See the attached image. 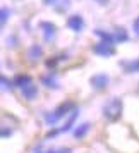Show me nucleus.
I'll list each match as a JSON object with an SVG mask.
<instances>
[{"mask_svg":"<svg viewBox=\"0 0 139 153\" xmlns=\"http://www.w3.org/2000/svg\"><path fill=\"white\" fill-rule=\"evenodd\" d=\"M74 108H76V103H74V102H64V103L58 105L53 112H50V114H45V115H43V117H45V122L50 124V126L58 124V122H60L65 115H69Z\"/></svg>","mask_w":139,"mask_h":153,"instance_id":"f257e3e1","label":"nucleus"},{"mask_svg":"<svg viewBox=\"0 0 139 153\" xmlns=\"http://www.w3.org/2000/svg\"><path fill=\"white\" fill-rule=\"evenodd\" d=\"M122 110H124V103L120 98H110L106 103L103 105V117L108 122H117L122 117Z\"/></svg>","mask_w":139,"mask_h":153,"instance_id":"f03ea898","label":"nucleus"},{"mask_svg":"<svg viewBox=\"0 0 139 153\" xmlns=\"http://www.w3.org/2000/svg\"><path fill=\"white\" fill-rule=\"evenodd\" d=\"M95 50V53L100 57H112L115 53V47H113V43L110 42H103V40H100V42L93 47Z\"/></svg>","mask_w":139,"mask_h":153,"instance_id":"7ed1b4c3","label":"nucleus"},{"mask_svg":"<svg viewBox=\"0 0 139 153\" xmlns=\"http://www.w3.org/2000/svg\"><path fill=\"white\" fill-rule=\"evenodd\" d=\"M77 108H74V110L70 112V115H69V120L65 122V126H62V127H58V129H55V131H52V132H48L47 134V138H53L55 134H60V132H67V131H70V127L74 126V120H76V117H77Z\"/></svg>","mask_w":139,"mask_h":153,"instance_id":"20e7f679","label":"nucleus"},{"mask_svg":"<svg viewBox=\"0 0 139 153\" xmlns=\"http://www.w3.org/2000/svg\"><path fill=\"white\" fill-rule=\"evenodd\" d=\"M89 83L95 90H105L108 86V83H110V77L106 76V74H95L89 79Z\"/></svg>","mask_w":139,"mask_h":153,"instance_id":"39448f33","label":"nucleus"},{"mask_svg":"<svg viewBox=\"0 0 139 153\" xmlns=\"http://www.w3.org/2000/svg\"><path fill=\"white\" fill-rule=\"evenodd\" d=\"M40 28H41L43 36H45V40H47V42H52V40L55 38L57 29H55V24H53V22L43 21V22H40Z\"/></svg>","mask_w":139,"mask_h":153,"instance_id":"423d86ee","label":"nucleus"},{"mask_svg":"<svg viewBox=\"0 0 139 153\" xmlns=\"http://www.w3.org/2000/svg\"><path fill=\"white\" fill-rule=\"evenodd\" d=\"M21 93L26 100H35V98L38 97V88H36V84L33 83V81H29L28 84L21 86Z\"/></svg>","mask_w":139,"mask_h":153,"instance_id":"0eeeda50","label":"nucleus"},{"mask_svg":"<svg viewBox=\"0 0 139 153\" xmlns=\"http://www.w3.org/2000/svg\"><path fill=\"white\" fill-rule=\"evenodd\" d=\"M67 28H70L72 31H81L84 28V19L79 14L70 16L69 19H67Z\"/></svg>","mask_w":139,"mask_h":153,"instance_id":"6e6552de","label":"nucleus"},{"mask_svg":"<svg viewBox=\"0 0 139 153\" xmlns=\"http://www.w3.org/2000/svg\"><path fill=\"white\" fill-rule=\"evenodd\" d=\"M122 67L127 74L131 72H139V59H134V60H125L122 62Z\"/></svg>","mask_w":139,"mask_h":153,"instance_id":"1a4fd4ad","label":"nucleus"},{"mask_svg":"<svg viewBox=\"0 0 139 153\" xmlns=\"http://www.w3.org/2000/svg\"><path fill=\"white\" fill-rule=\"evenodd\" d=\"M91 129V126L88 124V122H84V124H81L79 127H76V131H74V134H76L77 139H83L86 134H88V131Z\"/></svg>","mask_w":139,"mask_h":153,"instance_id":"9d476101","label":"nucleus"},{"mask_svg":"<svg viewBox=\"0 0 139 153\" xmlns=\"http://www.w3.org/2000/svg\"><path fill=\"white\" fill-rule=\"evenodd\" d=\"M113 40H115V43H117V42L118 43H120V42H127V40H129V35L125 33L124 28H120V26H118L117 31L113 33Z\"/></svg>","mask_w":139,"mask_h":153,"instance_id":"9b49d317","label":"nucleus"},{"mask_svg":"<svg viewBox=\"0 0 139 153\" xmlns=\"http://www.w3.org/2000/svg\"><path fill=\"white\" fill-rule=\"evenodd\" d=\"M41 83L45 84L47 88H52V90H57V88H58V83H57V79L53 76H43Z\"/></svg>","mask_w":139,"mask_h":153,"instance_id":"f8f14e48","label":"nucleus"},{"mask_svg":"<svg viewBox=\"0 0 139 153\" xmlns=\"http://www.w3.org/2000/svg\"><path fill=\"white\" fill-rule=\"evenodd\" d=\"M29 59L31 60H35V59H40L41 57V47H38V45H33L31 48H29Z\"/></svg>","mask_w":139,"mask_h":153,"instance_id":"ddd939ff","label":"nucleus"},{"mask_svg":"<svg viewBox=\"0 0 139 153\" xmlns=\"http://www.w3.org/2000/svg\"><path fill=\"white\" fill-rule=\"evenodd\" d=\"M12 81H9L7 77H4V76H0V90H4V91H10L12 90Z\"/></svg>","mask_w":139,"mask_h":153,"instance_id":"4468645a","label":"nucleus"},{"mask_svg":"<svg viewBox=\"0 0 139 153\" xmlns=\"http://www.w3.org/2000/svg\"><path fill=\"white\" fill-rule=\"evenodd\" d=\"M9 16H10V10H9V9H5V7L0 9V28H2V26L7 22Z\"/></svg>","mask_w":139,"mask_h":153,"instance_id":"2eb2a0df","label":"nucleus"},{"mask_svg":"<svg viewBox=\"0 0 139 153\" xmlns=\"http://www.w3.org/2000/svg\"><path fill=\"white\" fill-rule=\"evenodd\" d=\"M38 153H70V148H62V150H47V152H38Z\"/></svg>","mask_w":139,"mask_h":153,"instance_id":"dca6fc26","label":"nucleus"},{"mask_svg":"<svg viewBox=\"0 0 139 153\" xmlns=\"http://www.w3.org/2000/svg\"><path fill=\"white\" fill-rule=\"evenodd\" d=\"M132 29H134V33H136V36L139 38V17H136V19H134V24H132Z\"/></svg>","mask_w":139,"mask_h":153,"instance_id":"f3484780","label":"nucleus"},{"mask_svg":"<svg viewBox=\"0 0 139 153\" xmlns=\"http://www.w3.org/2000/svg\"><path fill=\"white\" fill-rule=\"evenodd\" d=\"M43 2H45V4H55L57 0H43Z\"/></svg>","mask_w":139,"mask_h":153,"instance_id":"a211bd4d","label":"nucleus"},{"mask_svg":"<svg viewBox=\"0 0 139 153\" xmlns=\"http://www.w3.org/2000/svg\"><path fill=\"white\" fill-rule=\"evenodd\" d=\"M0 134H10V131H2Z\"/></svg>","mask_w":139,"mask_h":153,"instance_id":"6ab92c4d","label":"nucleus"}]
</instances>
